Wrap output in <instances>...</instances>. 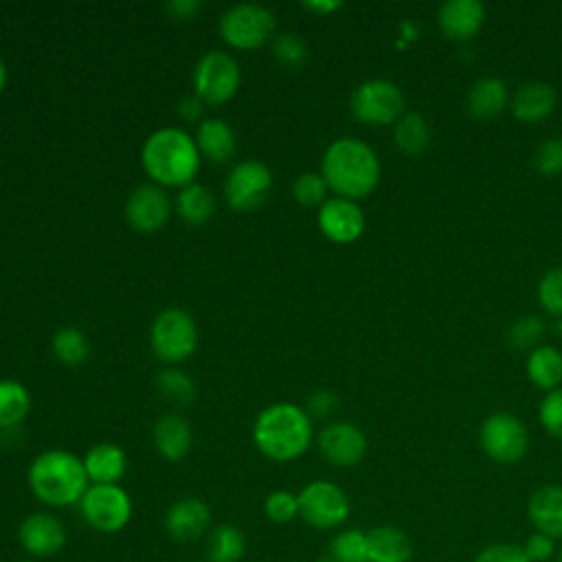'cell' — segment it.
<instances>
[{"instance_id":"cell-1","label":"cell","mask_w":562,"mask_h":562,"mask_svg":"<svg viewBox=\"0 0 562 562\" xmlns=\"http://www.w3.org/2000/svg\"><path fill=\"white\" fill-rule=\"evenodd\" d=\"M29 487L46 507L79 505L90 481L83 461L68 450L40 452L29 468Z\"/></svg>"},{"instance_id":"cell-2","label":"cell","mask_w":562,"mask_h":562,"mask_svg":"<svg viewBox=\"0 0 562 562\" xmlns=\"http://www.w3.org/2000/svg\"><path fill=\"white\" fill-rule=\"evenodd\" d=\"M252 439L268 459L279 463L294 461L312 443V422L301 406L277 402L259 413Z\"/></svg>"},{"instance_id":"cell-3","label":"cell","mask_w":562,"mask_h":562,"mask_svg":"<svg viewBox=\"0 0 562 562\" xmlns=\"http://www.w3.org/2000/svg\"><path fill=\"white\" fill-rule=\"evenodd\" d=\"M323 178L340 198H364L380 180V162L367 143L358 138H338L325 151Z\"/></svg>"},{"instance_id":"cell-4","label":"cell","mask_w":562,"mask_h":562,"mask_svg":"<svg viewBox=\"0 0 562 562\" xmlns=\"http://www.w3.org/2000/svg\"><path fill=\"white\" fill-rule=\"evenodd\" d=\"M145 171L162 187H187L198 173L200 149L195 140L178 130L162 127L154 132L140 151Z\"/></svg>"},{"instance_id":"cell-5","label":"cell","mask_w":562,"mask_h":562,"mask_svg":"<svg viewBox=\"0 0 562 562\" xmlns=\"http://www.w3.org/2000/svg\"><path fill=\"white\" fill-rule=\"evenodd\" d=\"M79 512L88 527L99 533H119L132 520V498L119 485L90 483L79 501Z\"/></svg>"},{"instance_id":"cell-6","label":"cell","mask_w":562,"mask_h":562,"mask_svg":"<svg viewBox=\"0 0 562 562\" xmlns=\"http://www.w3.org/2000/svg\"><path fill=\"white\" fill-rule=\"evenodd\" d=\"M349 514V496L331 481H312L299 492V518L314 529H336Z\"/></svg>"},{"instance_id":"cell-7","label":"cell","mask_w":562,"mask_h":562,"mask_svg":"<svg viewBox=\"0 0 562 562\" xmlns=\"http://www.w3.org/2000/svg\"><path fill=\"white\" fill-rule=\"evenodd\" d=\"M151 349L165 362H182L187 360L198 345V329L193 318L178 307L162 310L149 331Z\"/></svg>"},{"instance_id":"cell-8","label":"cell","mask_w":562,"mask_h":562,"mask_svg":"<svg viewBox=\"0 0 562 562\" xmlns=\"http://www.w3.org/2000/svg\"><path fill=\"white\" fill-rule=\"evenodd\" d=\"M274 31V15L261 4H235L220 20V33L226 44L250 50L270 40Z\"/></svg>"},{"instance_id":"cell-9","label":"cell","mask_w":562,"mask_h":562,"mask_svg":"<svg viewBox=\"0 0 562 562\" xmlns=\"http://www.w3.org/2000/svg\"><path fill=\"white\" fill-rule=\"evenodd\" d=\"M239 86V66L237 61L220 50H209L200 57L193 72L195 97L202 103L217 105L228 101Z\"/></svg>"},{"instance_id":"cell-10","label":"cell","mask_w":562,"mask_h":562,"mask_svg":"<svg viewBox=\"0 0 562 562\" xmlns=\"http://www.w3.org/2000/svg\"><path fill=\"white\" fill-rule=\"evenodd\" d=\"M351 112L362 123L386 125L402 119L404 97L395 83L386 79H371L353 90Z\"/></svg>"},{"instance_id":"cell-11","label":"cell","mask_w":562,"mask_h":562,"mask_svg":"<svg viewBox=\"0 0 562 562\" xmlns=\"http://www.w3.org/2000/svg\"><path fill=\"white\" fill-rule=\"evenodd\" d=\"M481 448L492 461L516 463L529 448L527 428L509 413H494L481 426Z\"/></svg>"},{"instance_id":"cell-12","label":"cell","mask_w":562,"mask_h":562,"mask_svg":"<svg viewBox=\"0 0 562 562\" xmlns=\"http://www.w3.org/2000/svg\"><path fill=\"white\" fill-rule=\"evenodd\" d=\"M272 187V173L263 162L244 160L235 165L226 178L224 195L235 211H255L266 200Z\"/></svg>"},{"instance_id":"cell-13","label":"cell","mask_w":562,"mask_h":562,"mask_svg":"<svg viewBox=\"0 0 562 562\" xmlns=\"http://www.w3.org/2000/svg\"><path fill=\"white\" fill-rule=\"evenodd\" d=\"M64 522L50 512H33L18 527V542L31 560H46L66 547Z\"/></svg>"},{"instance_id":"cell-14","label":"cell","mask_w":562,"mask_h":562,"mask_svg":"<svg viewBox=\"0 0 562 562\" xmlns=\"http://www.w3.org/2000/svg\"><path fill=\"white\" fill-rule=\"evenodd\" d=\"M318 450L331 465L349 468L362 461L367 452V437L353 424L334 422L318 432Z\"/></svg>"},{"instance_id":"cell-15","label":"cell","mask_w":562,"mask_h":562,"mask_svg":"<svg viewBox=\"0 0 562 562\" xmlns=\"http://www.w3.org/2000/svg\"><path fill=\"white\" fill-rule=\"evenodd\" d=\"M169 211L171 202L158 184H140L125 202V217L140 233H154L162 228Z\"/></svg>"},{"instance_id":"cell-16","label":"cell","mask_w":562,"mask_h":562,"mask_svg":"<svg viewBox=\"0 0 562 562\" xmlns=\"http://www.w3.org/2000/svg\"><path fill=\"white\" fill-rule=\"evenodd\" d=\"M318 228L331 241L349 244L362 235L364 215L353 200L331 198L325 200L318 209Z\"/></svg>"},{"instance_id":"cell-17","label":"cell","mask_w":562,"mask_h":562,"mask_svg":"<svg viewBox=\"0 0 562 562\" xmlns=\"http://www.w3.org/2000/svg\"><path fill=\"white\" fill-rule=\"evenodd\" d=\"M211 527V509L202 498L184 496L169 505L165 529L176 542H195Z\"/></svg>"},{"instance_id":"cell-18","label":"cell","mask_w":562,"mask_h":562,"mask_svg":"<svg viewBox=\"0 0 562 562\" xmlns=\"http://www.w3.org/2000/svg\"><path fill=\"white\" fill-rule=\"evenodd\" d=\"M527 516L536 531L560 540L562 538V485H542L538 487L529 503Z\"/></svg>"},{"instance_id":"cell-19","label":"cell","mask_w":562,"mask_h":562,"mask_svg":"<svg viewBox=\"0 0 562 562\" xmlns=\"http://www.w3.org/2000/svg\"><path fill=\"white\" fill-rule=\"evenodd\" d=\"M483 15L479 0H448L439 9V26L450 40H470L481 29Z\"/></svg>"},{"instance_id":"cell-20","label":"cell","mask_w":562,"mask_h":562,"mask_svg":"<svg viewBox=\"0 0 562 562\" xmlns=\"http://www.w3.org/2000/svg\"><path fill=\"white\" fill-rule=\"evenodd\" d=\"M88 481L97 485H114L127 470L125 452L114 443H97L81 459Z\"/></svg>"},{"instance_id":"cell-21","label":"cell","mask_w":562,"mask_h":562,"mask_svg":"<svg viewBox=\"0 0 562 562\" xmlns=\"http://www.w3.org/2000/svg\"><path fill=\"white\" fill-rule=\"evenodd\" d=\"M154 446L167 461H180L191 448V426L178 413H165L154 426Z\"/></svg>"},{"instance_id":"cell-22","label":"cell","mask_w":562,"mask_h":562,"mask_svg":"<svg viewBox=\"0 0 562 562\" xmlns=\"http://www.w3.org/2000/svg\"><path fill=\"white\" fill-rule=\"evenodd\" d=\"M369 562H411L413 544L408 536L393 525H378L367 531Z\"/></svg>"},{"instance_id":"cell-23","label":"cell","mask_w":562,"mask_h":562,"mask_svg":"<svg viewBox=\"0 0 562 562\" xmlns=\"http://www.w3.org/2000/svg\"><path fill=\"white\" fill-rule=\"evenodd\" d=\"M512 108H514V116L525 123L542 121L555 108V90L542 81L525 83L518 88Z\"/></svg>"},{"instance_id":"cell-24","label":"cell","mask_w":562,"mask_h":562,"mask_svg":"<svg viewBox=\"0 0 562 562\" xmlns=\"http://www.w3.org/2000/svg\"><path fill=\"white\" fill-rule=\"evenodd\" d=\"M195 145L213 162H226L235 154V132L222 119H206L198 127Z\"/></svg>"},{"instance_id":"cell-25","label":"cell","mask_w":562,"mask_h":562,"mask_svg":"<svg viewBox=\"0 0 562 562\" xmlns=\"http://www.w3.org/2000/svg\"><path fill=\"white\" fill-rule=\"evenodd\" d=\"M204 549L209 562H239L246 553V536L239 527L222 522L209 531Z\"/></svg>"},{"instance_id":"cell-26","label":"cell","mask_w":562,"mask_h":562,"mask_svg":"<svg viewBox=\"0 0 562 562\" xmlns=\"http://www.w3.org/2000/svg\"><path fill=\"white\" fill-rule=\"evenodd\" d=\"M507 103V90L501 79L483 77L468 92V110L474 119H492Z\"/></svg>"},{"instance_id":"cell-27","label":"cell","mask_w":562,"mask_h":562,"mask_svg":"<svg viewBox=\"0 0 562 562\" xmlns=\"http://www.w3.org/2000/svg\"><path fill=\"white\" fill-rule=\"evenodd\" d=\"M527 373L540 389L553 391L562 382V353L555 347H538L527 358Z\"/></svg>"},{"instance_id":"cell-28","label":"cell","mask_w":562,"mask_h":562,"mask_svg":"<svg viewBox=\"0 0 562 562\" xmlns=\"http://www.w3.org/2000/svg\"><path fill=\"white\" fill-rule=\"evenodd\" d=\"M31 408V395L18 380H0V428H15Z\"/></svg>"},{"instance_id":"cell-29","label":"cell","mask_w":562,"mask_h":562,"mask_svg":"<svg viewBox=\"0 0 562 562\" xmlns=\"http://www.w3.org/2000/svg\"><path fill=\"white\" fill-rule=\"evenodd\" d=\"M176 211L178 215L189 224H202L206 222L215 211L213 193L202 184H187L180 189L176 198Z\"/></svg>"},{"instance_id":"cell-30","label":"cell","mask_w":562,"mask_h":562,"mask_svg":"<svg viewBox=\"0 0 562 562\" xmlns=\"http://www.w3.org/2000/svg\"><path fill=\"white\" fill-rule=\"evenodd\" d=\"M329 558L334 562H369V542L367 531L342 529L329 542Z\"/></svg>"},{"instance_id":"cell-31","label":"cell","mask_w":562,"mask_h":562,"mask_svg":"<svg viewBox=\"0 0 562 562\" xmlns=\"http://www.w3.org/2000/svg\"><path fill=\"white\" fill-rule=\"evenodd\" d=\"M395 143L404 154H422L430 145L428 123L419 114H404L395 123Z\"/></svg>"},{"instance_id":"cell-32","label":"cell","mask_w":562,"mask_h":562,"mask_svg":"<svg viewBox=\"0 0 562 562\" xmlns=\"http://www.w3.org/2000/svg\"><path fill=\"white\" fill-rule=\"evenodd\" d=\"M156 386L160 395L173 406H189L195 397L193 380L178 369H162L156 378Z\"/></svg>"},{"instance_id":"cell-33","label":"cell","mask_w":562,"mask_h":562,"mask_svg":"<svg viewBox=\"0 0 562 562\" xmlns=\"http://www.w3.org/2000/svg\"><path fill=\"white\" fill-rule=\"evenodd\" d=\"M88 340L86 336L75 327H64L53 336V353L64 364H81L88 358Z\"/></svg>"},{"instance_id":"cell-34","label":"cell","mask_w":562,"mask_h":562,"mask_svg":"<svg viewBox=\"0 0 562 562\" xmlns=\"http://www.w3.org/2000/svg\"><path fill=\"white\" fill-rule=\"evenodd\" d=\"M263 514L270 522L285 525L299 516V494L290 490H274L263 501Z\"/></svg>"},{"instance_id":"cell-35","label":"cell","mask_w":562,"mask_h":562,"mask_svg":"<svg viewBox=\"0 0 562 562\" xmlns=\"http://www.w3.org/2000/svg\"><path fill=\"white\" fill-rule=\"evenodd\" d=\"M294 198L299 204L303 206H316L325 200V191H327V182L323 178V173H301L294 182Z\"/></svg>"},{"instance_id":"cell-36","label":"cell","mask_w":562,"mask_h":562,"mask_svg":"<svg viewBox=\"0 0 562 562\" xmlns=\"http://www.w3.org/2000/svg\"><path fill=\"white\" fill-rule=\"evenodd\" d=\"M538 299H540V305H542L549 314L562 316V266L549 270V272L540 279Z\"/></svg>"},{"instance_id":"cell-37","label":"cell","mask_w":562,"mask_h":562,"mask_svg":"<svg viewBox=\"0 0 562 562\" xmlns=\"http://www.w3.org/2000/svg\"><path fill=\"white\" fill-rule=\"evenodd\" d=\"M272 50H274V57L283 64V66H290V68H296L301 66L305 59H307V46L305 42L294 35V33H281L274 44H272Z\"/></svg>"},{"instance_id":"cell-38","label":"cell","mask_w":562,"mask_h":562,"mask_svg":"<svg viewBox=\"0 0 562 562\" xmlns=\"http://www.w3.org/2000/svg\"><path fill=\"white\" fill-rule=\"evenodd\" d=\"M474 562H531L522 549V544L516 542H492L483 547Z\"/></svg>"},{"instance_id":"cell-39","label":"cell","mask_w":562,"mask_h":562,"mask_svg":"<svg viewBox=\"0 0 562 562\" xmlns=\"http://www.w3.org/2000/svg\"><path fill=\"white\" fill-rule=\"evenodd\" d=\"M540 424L558 439H562V389H553L540 402Z\"/></svg>"},{"instance_id":"cell-40","label":"cell","mask_w":562,"mask_h":562,"mask_svg":"<svg viewBox=\"0 0 562 562\" xmlns=\"http://www.w3.org/2000/svg\"><path fill=\"white\" fill-rule=\"evenodd\" d=\"M533 165L542 176H555L562 171V140L560 138H549L544 140L536 156H533Z\"/></svg>"},{"instance_id":"cell-41","label":"cell","mask_w":562,"mask_h":562,"mask_svg":"<svg viewBox=\"0 0 562 562\" xmlns=\"http://www.w3.org/2000/svg\"><path fill=\"white\" fill-rule=\"evenodd\" d=\"M542 334V323L538 318H520L516 321L509 329H507V342L514 347V349H527L531 347Z\"/></svg>"},{"instance_id":"cell-42","label":"cell","mask_w":562,"mask_h":562,"mask_svg":"<svg viewBox=\"0 0 562 562\" xmlns=\"http://www.w3.org/2000/svg\"><path fill=\"white\" fill-rule=\"evenodd\" d=\"M522 549L527 553V558L531 562H547L551 558H555L558 549H555V540L540 533V531H533L525 542H522Z\"/></svg>"},{"instance_id":"cell-43","label":"cell","mask_w":562,"mask_h":562,"mask_svg":"<svg viewBox=\"0 0 562 562\" xmlns=\"http://www.w3.org/2000/svg\"><path fill=\"white\" fill-rule=\"evenodd\" d=\"M336 408V395L329 391H316L307 397V411L316 417H327Z\"/></svg>"},{"instance_id":"cell-44","label":"cell","mask_w":562,"mask_h":562,"mask_svg":"<svg viewBox=\"0 0 562 562\" xmlns=\"http://www.w3.org/2000/svg\"><path fill=\"white\" fill-rule=\"evenodd\" d=\"M202 108H204V103L195 94L182 97L178 101V116L184 119V121H198L202 116Z\"/></svg>"},{"instance_id":"cell-45","label":"cell","mask_w":562,"mask_h":562,"mask_svg":"<svg viewBox=\"0 0 562 562\" xmlns=\"http://www.w3.org/2000/svg\"><path fill=\"white\" fill-rule=\"evenodd\" d=\"M198 9H200L198 0H171V2H167V11L173 13L176 18H184V20H189Z\"/></svg>"},{"instance_id":"cell-46","label":"cell","mask_w":562,"mask_h":562,"mask_svg":"<svg viewBox=\"0 0 562 562\" xmlns=\"http://www.w3.org/2000/svg\"><path fill=\"white\" fill-rule=\"evenodd\" d=\"M303 7L305 9H310V11H318V13H327V11H334V9H338L340 7V2H303Z\"/></svg>"},{"instance_id":"cell-47","label":"cell","mask_w":562,"mask_h":562,"mask_svg":"<svg viewBox=\"0 0 562 562\" xmlns=\"http://www.w3.org/2000/svg\"><path fill=\"white\" fill-rule=\"evenodd\" d=\"M4 83H7V68H4V64H2V59H0V92H2Z\"/></svg>"},{"instance_id":"cell-48","label":"cell","mask_w":562,"mask_h":562,"mask_svg":"<svg viewBox=\"0 0 562 562\" xmlns=\"http://www.w3.org/2000/svg\"><path fill=\"white\" fill-rule=\"evenodd\" d=\"M316 562H334V560H331V558H329V553H327V555H321Z\"/></svg>"},{"instance_id":"cell-49","label":"cell","mask_w":562,"mask_h":562,"mask_svg":"<svg viewBox=\"0 0 562 562\" xmlns=\"http://www.w3.org/2000/svg\"><path fill=\"white\" fill-rule=\"evenodd\" d=\"M555 560H558V562H562V547L558 549V553H555Z\"/></svg>"},{"instance_id":"cell-50","label":"cell","mask_w":562,"mask_h":562,"mask_svg":"<svg viewBox=\"0 0 562 562\" xmlns=\"http://www.w3.org/2000/svg\"><path fill=\"white\" fill-rule=\"evenodd\" d=\"M20 562H42V560H31V558H26V560H20Z\"/></svg>"}]
</instances>
